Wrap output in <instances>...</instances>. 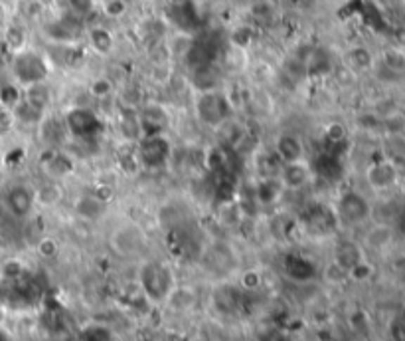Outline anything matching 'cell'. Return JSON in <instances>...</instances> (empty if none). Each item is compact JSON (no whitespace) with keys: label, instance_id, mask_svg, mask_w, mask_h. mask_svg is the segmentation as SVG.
Listing matches in <instances>:
<instances>
[{"label":"cell","instance_id":"obj_32","mask_svg":"<svg viewBox=\"0 0 405 341\" xmlns=\"http://www.w3.org/2000/svg\"><path fill=\"white\" fill-rule=\"evenodd\" d=\"M65 2H68V12L82 22L87 20L97 8V0H65Z\"/></svg>","mask_w":405,"mask_h":341},{"label":"cell","instance_id":"obj_24","mask_svg":"<svg viewBox=\"0 0 405 341\" xmlns=\"http://www.w3.org/2000/svg\"><path fill=\"white\" fill-rule=\"evenodd\" d=\"M22 97H24L32 107H36L38 111H42L44 116H48V113L52 111L53 92L48 82L24 87V89H22Z\"/></svg>","mask_w":405,"mask_h":341},{"label":"cell","instance_id":"obj_29","mask_svg":"<svg viewBox=\"0 0 405 341\" xmlns=\"http://www.w3.org/2000/svg\"><path fill=\"white\" fill-rule=\"evenodd\" d=\"M346 64L350 66L356 72H366V70H374L375 56L372 50H368L366 46H352L346 52Z\"/></svg>","mask_w":405,"mask_h":341},{"label":"cell","instance_id":"obj_9","mask_svg":"<svg viewBox=\"0 0 405 341\" xmlns=\"http://www.w3.org/2000/svg\"><path fill=\"white\" fill-rule=\"evenodd\" d=\"M200 264L204 270L216 278L229 276L238 266L236 248L224 240H214L200 250Z\"/></svg>","mask_w":405,"mask_h":341},{"label":"cell","instance_id":"obj_20","mask_svg":"<svg viewBox=\"0 0 405 341\" xmlns=\"http://www.w3.org/2000/svg\"><path fill=\"white\" fill-rule=\"evenodd\" d=\"M38 131H40L44 147H63V141L70 139L63 118H52L50 113L42 119V123L38 125Z\"/></svg>","mask_w":405,"mask_h":341},{"label":"cell","instance_id":"obj_21","mask_svg":"<svg viewBox=\"0 0 405 341\" xmlns=\"http://www.w3.org/2000/svg\"><path fill=\"white\" fill-rule=\"evenodd\" d=\"M190 84L194 92H206V89H216L221 87V72H219L218 62L216 64H204L190 68Z\"/></svg>","mask_w":405,"mask_h":341},{"label":"cell","instance_id":"obj_22","mask_svg":"<svg viewBox=\"0 0 405 341\" xmlns=\"http://www.w3.org/2000/svg\"><path fill=\"white\" fill-rule=\"evenodd\" d=\"M285 274L295 280V282H311L312 278L316 276V266H314V262H312L311 258H307V256L302 254H289L285 258Z\"/></svg>","mask_w":405,"mask_h":341},{"label":"cell","instance_id":"obj_26","mask_svg":"<svg viewBox=\"0 0 405 341\" xmlns=\"http://www.w3.org/2000/svg\"><path fill=\"white\" fill-rule=\"evenodd\" d=\"M2 42L6 46V50L12 54L20 52L24 48L30 46V32L26 30V26L20 22H8V26L2 30Z\"/></svg>","mask_w":405,"mask_h":341},{"label":"cell","instance_id":"obj_4","mask_svg":"<svg viewBox=\"0 0 405 341\" xmlns=\"http://www.w3.org/2000/svg\"><path fill=\"white\" fill-rule=\"evenodd\" d=\"M109 246L121 258H139L148 250V235L139 223L125 221L113 228L109 236Z\"/></svg>","mask_w":405,"mask_h":341},{"label":"cell","instance_id":"obj_3","mask_svg":"<svg viewBox=\"0 0 405 341\" xmlns=\"http://www.w3.org/2000/svg\"><path fill=\"white\" fill-rule=\"evenodd\" d=\"M194 113H196V119L202 125L218 129L226 121L233 118L236 104H233V99H231L228 92L221 89V87L196 92V96H194Z\"/></svg>","mask_w":405,"mask_h":341},{"label":"cell","instance_id":"obj_8","mask_svg":"<svg viewBox=\"0 0 405 341\" xmlns=\"http://www.w3.org/2000/svg\"><path fill=\"white\" fill-rule=\"evenodd\" d=\"M2 206L14 221H28L38 206L36 189L24 181L8 182L2 191Z\"/></svg>","mask_w":405,"mask_h":341},{"label":"cell","instance_id":"obj_36","mask_svg":"<svg viewBox=\"0 0 405 341\" xmlns=\"http://www.w3.org/2000/svg\"><path fill=\"white\" fill-rule=\"evenodd\" d=\"M103 12L107 18H121L127 12L125 0H103Z\"/></svg>","mask_w":405,"mask_h":341},{"label":"cell","instance_id":"obj_17","mask_svg":"<svg viewBox=\"0 0 405 341\" xmlns=\"http://www.w3.org/2000/svg\"><path fill=\"white\" fill-rule=\"evenodd\" d=\"M109 209V201L101 199L97 192H84L75 199L73 203V213L77 218L87 221V223H95L101 221Z\"/></svg>","mask_w":405,"mask_h":341},{"label":"cell","instance_id":"obj_38","mask_svg":"<svg viewBox=\"0 0 405 341\" xmlns=\"http://www.w3.org/2000/svg\"><path fill=\"white\" fill-rule=\"evenodd\" d=\"M259 341H292V340H291V335H289L287 331L273 328V330L263 331V333H261Z\"/></svg>","mask_w":405,"mask_h":341},{"label":"cell","instance_id":"obj_19","mask_svg":"<svg viewBox=\"0 0 405 341\" xmlns=\"http://www.w3.org/2000/svg\"><path fill=\"white\" fill-rule=\"evenodd\" d=\"M117 129H119V133H121V137H123L127 145H136L141 141L143 128H141V119H139L136 107H123L119 111Z\"/></svg>","mask_w":405,"mask_h":341},{"label":"cell","instance_id":"obj_37","mask_svg":"<svg viewBox=\"0 0 405 341\" xmlns=\"http://www.w3.org/2000/svg\"><path fill=\"white\" fill-rule=\"evenodd\" d=\"M60 252V244H58V240H53L50 236H46V238H40V242H38V254L42 256V258H56Z\"/></svg>","mask_w":405,"mask_h":341},{"label":"cell","instance_id":"obj_33","mask_svg":"<svg viewBox=\"0 0 405 341\" xmlns=\"http://www.w3.org/2000/svg\"><path fill=\"white\" fill-rule=\"evenodd\" d=\"M18 129L16 118H14V111L11 107L0 106V141L8 139Z\"/></svg>","mask_w":405,"mask_h":341},{"label":"cell","instance_id":"obj_41","mask_svg":"<svg viewBox=\"0 0 405 341\" xmlns=\"http://www.w3.org/2000/svg\"><path fill=\"white\" fill-rule=\"evenodd\" d=\"M192 2H196V4H202V2H206V0H192Z\"/></svg>","mask_w":405,"mask_h":341},{"label":"cell","instance_id":"obj_25","mask_svg":"<svg viewBox=\"0 0 405 341\" xmlns=\"http://www.w3.org/2000/svg\"><path fill=\"white\" fill-rule=\"evenodd\" d=\"M334 262L338 266H342L346 272H350L356 264H360L364 260L362 246L354 240H340L338 244L334 246Z\"/></svg>","mask_w":405,"mask_h":341},{"label":"cell","instance_id":"obj_39","mask_svg":"<svg viewBox=\"0 0 405 341\" xmlns=\"http://www.w3.org/2000/svg\"><path fill=\"white\" fill-rule=\"evenodd\" d=\"M8 22H11V12H8V6H6L4 2H0V34H2V30L8 26Z\"/></svg>","mask_w":405,"mask_h":341},{"label":"cell","instance_id":"obj_34","mask_svg":"<svg viewBox=\"0 0 405 341\" xmlns=\"http://www.w3.org/2000/svg\"><path fill=\"white\" fill-rule=\"evenodd\" d=\"M89 94L94 97H97V99H107V97H111L115 94L113 82H111L109 78H105V75H99V78L91 80V84H89Z\"/></svg>","mask_w":405,"mask_h":341},{"label":"cell","instance_id":"obj_27","mask_svg":"<svg viewBox=\"0 0 405 341\" xmlns=\"http://www.w3.org/2000/svg\"><path fill=\"white\" fill-rule=\"evenodd\" d=\"M281 167H283V163H281L279 157L273 153V149L255 153L253 169L257 173V179H273V177H279Z\"/></svg>","mask_w":405,"mask_h":341},{"label":"cell","instance_id":"obj_11","mask_svg":"<svg viewBox=\"0 0 405 341\" xmlns=\"http://www.w3.org/2000/svg\"><path fill=\"white\" fill-rule=\"evenodd\" d=\"M366 182L375 192L392 191L395 185L399 182L397 163L387 159V157H382V159L370 163V167L366 169Z\"/></svg>","mask_w":405,"mask_h":341},{"label":"cell","instance_id":"obj_5","mask_svg":"<svg viewBox=\"0 0 405 341\" xmlns=\"http://www.w3.org/2000/svg\"><path fill=\"white\" fill-rule=\"evenodd\" d=\"M333 209L338 218V224L346 228H354V226L368 223L372 216V204L368 201V197L356 189H346L340 192Z\"/></svg>","mask_w":405,"mask_h":341},{"label":"cell","instance_id":"obj_15","mask_svg":"<svg viewBox=\"0 0 405 341\" xmlns=\"http://www.w3.org/2000/svg\"><path fill=\"white\" fill-rule=\"evenodd\" d=\"M279 181L283 182L285 191H301L314 181V170L307 159L287 163L281 167Z\"/></svg>","mask_w":405,"mask_h":341},{"label":"cell","instance_id":"obj_1","mask_svg":"<svg viewBox=\"0 0 405 341\" xmlns=\"http://www.w3.org/2000/svg\"><path fill=\"white\" fill-rule=\"evenodd\" d=\"M52 60L48 54L36 48H24L20 52L12 54L11 64H8V72H11V80L14 84H18L24 89L28 85L42 84L48 82L52 75Z\"/></svg>","mask_w":405,"mask_h":341},{"label":"cell","instance_id":"obj_28","mask_svg":"<svg viewBox=\"0 0 405 341\" xmlns=\"http://www.w3.org/2000/svg\"><path fill=\"white\" fill-rule=\"evenodd\" d=\"M14 118H16V123H18V128L24 125V128H34L38 129V125L42 123V119L46 118L42 111H38L36 107H32L24 97H22L20 101L14 106Z\"/></svg>","mask_w":405,"mask_h":341},{"label":"cell","instance_id":"obj_2","mask_svg":"<svg viewBox=\"0 0 405 341\" xmlns=\"http://www.w3.org/2000/svg\"><path fill=\"white\" fill-rule=\"evenodd\" d=\"M139 288L150 304H167L176 290L172 268L162 260H143L139 268Z\"/></svg>","mask_w":405,"mask_h":341},{"label":"cell","instance_id":"obj_31","mask_svg":"<svg viewBox=\"0 0 405 341\" xmlns=\"http://www.w3.org/2000/svg\"><path fill=\"white\" fill-rule=\"evenodd\" d=\"M36 199L38 204H46V206H53L62 201V182L48 181L46 187L36 189Z\"/></svg>","mask_w":405,"mask_h":341},{"label":"cell","instance_id":"obj_18","mask_svg":"<svg viewBox=\"0 0 405 341\" xmlns=\"http://www.w3.org/2000/svg\"><path fill=\"white\" fill-rule=\"evenodd\" d=\"M85 40L89 50L101 58H107L115 52V46H117V38L111 28H107L103 24H94L89 28H85Z\"/></svg>","mask_w":405,"mask_h":341},{"label":"cell","instance_id":"obj_14","mask_svg":"<svg viewBox=\"0 0 405 341\" xmlns=\"http://www.w3.org/2000/svg\"><path fill=\"white\" fill-rule=\"evenodd\" d=\"M139 119H141V128L143 135H153V133H168V129L172 128V116L170 109L162 104H145L143 107L136 109Z\"/></svg>","mask_w":405,"mask_h":341},{"label":"cell","instance_id":"obj_16","mask_svg":"<svg viewBox=\"0 0 405 341\" xmlns=\"http://www.w3.org/2000/svg\"><path fill=\"white\" fill-rule=\"evenodd\" d=\"M273 153L279 157L283 165L307 159V147H304L302 139L291 131L277 135L275 143H273Z\"/></svg>","mask_w":405,"mask_h":341},{"label":"cell","instance_id":"obj_42","mask_svg":"<svg viewBox=\"0 0 405 341\" xmlns=\"http://www.w3.org/2000/svg\"><path fill=\"white\" fill-rule=\"evenodd\" d=\"M245 2H253V0H245Z\"/></svg>","mask_w":405,"mask_h":341},{"label":"cell","instance_id":"obj_35","mask_svg":"<svg viewBox=\"0 0 405 341\" xmlns=\"http://www.w3.org/2000/svg\"><path fill=\"white\" fill-rule=\"evenodd\" d=\"M22 99V87L14 82H8L0 87V106H6L14 109V106Z\"/></svg>","mask_w":405,"mask_h":341},{"label":"cell","instance_id":"obj_40","mask_svg":"<svg viewBox=\"0 0 405 341\" xmlns=\"http://www.w3.org/2000/svg\"><path fill=\"white\" fill-rule=\"evenodd\" d=\"M399 230H401L405 236V209L401 211V214H399Z\"/></svg>","mask_w":405,"mask_h":341},{"label":"cell","instance_id":"obj_23","mask_svg":"<svg viewBox=\"0 0 405 341\" xmlns=\"http://www.w3.org/2000/svg\"><path fill=\"white\" fill-rule=\"evenodd\" d=\"M374 70L385 72L392 75L394 80H399L405 75V52L399 48H387L380 54V58H375Z\"/></svg>","mask_w":405,"mask_h":341},{"label":"cell","instance_id":"obj_12","mask_svg":"<svg viewBox=\"0 0 405 341\" xmlns=\"http://www.w3.org/2000/svg\"><path fill=\"white\" fill-rule=\"evenodd\" d=\"M301 221L314 235H330V232H334L340 226L333 206H328V204L324 203L309 204L302 211Z\"/></svg>","mask_w":405,"mask_h":341},{"label":"cell","instance_id":"obj_7","mask_svg":"<svg viewBox=\"0 0 405 341\" xmlns=\"http://www.w3.org/2000/svg\"><path fill=\"white\" fill-rule=\"evenodd\" d=\"M139 165L145 169H162L172 159V139L168 133L143 135L135 145Z\"/></svg>","mask_w":405,"mask_h":341},{"label":"cell","instance_id":"obj_10","mask_svg":"<svg viewBox=\"0 0 405 341\" xmlns=\"http://www.w3.org/2000/svg\"><path fill=\"white\" fill-rule=\"evenodd\" d=\"M40 167L48 181L63 182L75 170V157L63 147H46V159L42 157Z\"/></svg>","mask_w":405,"mask_h":341},{"label":"cell","instance_id":"obj_30","mask_svg":"<svg viewBox=\"0 0 405 341\" xmlns=\"http://www.w3.org/2000/svg\"><path fill=\"white\" fill-rule=\"evenodd\" d=\"M392 240H394V230H392L390 224L384 223L374 224V226L366 232V238H364L366 246H370V248H374V250H384L385 246L390 244Z\"/></svg>","mask_w":405,"mask_h":341},{"label":"cell","instance_id":"obj_13","mask_svg":"<svg viewBox=\"0 0 405 341\" xmlns=\"http://www.w3.org/2000/svg\"><path fill=\"white\" fill-rule=\"evenodd\" d=\"M168 20L170 24L176 28L178 32L192 34L198 32L200 28V22H202V16H200V4L192 2V0H176L170 4L168 8Z\"/></svg>","mask_w":405,"mask_h":341},{"label":"cell","instance_id":"obj_6","mask_svg":"<svg viewBox=\"0 0 405 341\" xmlns=\"http://www.w3.org/2000/svg\"><path fill=\"white\" fill-rule=\"evenodd\" d=\"M62 118L65 128H68V133H70V139L79 141V143L94 141L105 131L103 119L99 118L97 111L89 109V107H70Z\"/></svg>","mask_w":405,"mask_h":341}]
</instances>
